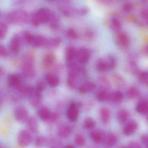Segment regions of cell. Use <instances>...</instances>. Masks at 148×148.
Returning <instances> with one entry per match:
<instances>
[{
    "label": "cell",
    "instance_id": "obj_57",
    "mask_svg": "<svg viewBox=\"0 0 148 148\" xmlns=\"http://www.w3.org/2000/svg\"><path fill=\"white\" fill-rule=\"evenodd\" d=\"M102 4L106 5H110L112 4L114 0H98Z\"/></svg>",
    "mask_w": 148,
    "mask_h": 148
},
{
    "label": "cell",
    "instance_id": "obj_41",
    "mask_svg": "<svg viewBox=\"0 0 148 148\" xmlns=\"http://www.w3.org/2000/svg\"><path fill=\"white\" fill-rule=\"evenodd\" d=\"M138 79L143 84L147 85L148 83V74L147 72H142L138 73Z\"/></svg>",
    "mask_w": 148,
    "mask_h": 148
},
{
    "label": "cell",
    "instance_id": "obj_43",
    "mask_svg": "<svg viewBox=\"0 0 148 148\" xmlns=\"http://www.w3.org/2000/svg\"><path fill=\"white\" fill-rule=\"evenodd\" d=\"M47 140L45 137L40 136L36 138L35 140V145L37 147H42L45 144Z\"/></svg>",
    "mask_w": 148,
    "mask_h": 148
},
{
    "label": "cell",
    "instance_id": "obj_24",
    "mask_svg": "<svg viewBox=\"0 0 148 148\" xmlns=\"http://www.w3.org/2000/svg\"><path fill=\"white\" fill-rule=\"evenodd\" d=\"M28 126L32 132L36 133L38 130L39 124L36 118L33 116L28 120Z\"/></svg>",
    "mask_w": 148,
    "mask_h": 148
},
{
    "label": "cell",
    "instance_id": "obj_2",
    "mask_svg": "<svg viewBox=\"0 0 148 148\" xmlns=\"http://www.w3.org/2000/svg\"><path fill=\"white\" fill-rule=\"evenodd\" d=\"M28 19L27 12L23 10H18L10 13L8 15L7 20L12 24H25Z\"/></svg>",
    "mask_w": 148,
    "mask_h": 148
},
{
    "label": "cell",
    "instance_id": "obj_3",
    "mask_svg": "<svg viewBox=\"0 0 148 148\" xmlns=\"http://www.w3.org/2000/svg\"><path fill=\"white\" fill-rule=\"evenodd\" d=\"M51 14L50 10L47 8L39 9L34 16L32 19L33 24L36 26H38L42 24L47 23L50 20Z\"/></svg>",
    "mask_w": 148,
    "mask_h": 148
},
{
    "label": "cell",
    "instance_id": "obj_18",
    "mask_svg": "<svg viewBox=\"0 0 148 148\" xmlns=\"http://www.w3.org/2000/svg\"><path fill=\"white\" fill-rule=\"evenodd\" d=\"M17 89L21 94L25 96H30L35 90L33 86L28 85H21Z\"/></svg>",
    "mask_w": 148,
    "mask_h": 148
},
{
    "label": "cell",
    "instance_id": "obj_21",
    "mask_svg": "<svg viewBox=\"0 0 148 148\" xmlns=\"http://www.w3.org/2000/svg\"><path fill=\"white\" fill-rule=\"evenodd\" d=\"M100 118L103 123H107L109 122L110 117V112L108 108L102 107L99 110Z\"/></svg>",
    "mask_w": 148,
    "mask_h": 148
},
{
    "label": "cell",
    "instance_id": "obj_40",
    "mask_svg": "<svg viewBox=\"0 0 148 148\" xmlns=\"http://www.w3.org/2000/svg\"><path fill=\"white\" fill-rule=\"evenodd\" d=\"M74 142L78 146H82L85 144V138L82 134H77L74 138Z\"/></svg>",
    "mask_w": 148,
    "mask_h": 148
},
{
    "label": "cell",
    "instance_id": "obj_17",
    "mask_svg": "<svg viewBox=\"0 0 148 148\" xmlns=\"http://www.w3.org/2000/svg\"><path fill=\"white\" fill-rule=\"evenodd\" d=\"M45 79L51 87H56L59 84V80L58 77L52 73H48L46 74Z\"/></svg>",
    "mask_w": 148,
    "mask_h": 148
},
{
    "label": "cell",
    "instance_id": "obj_34",
    "mask_svg": "<svg viewBox=\"0 0 148 148\" xmlns=\"http://www.w3.org/2000/svg\"><path fill=\"white\" fill-rule=\"evenodd\" d=\"M129 72L132 75H136L138 73L139 69L136 63L134 60H130L128 67Z\"/></svg>",
    "mask_w": 148,
    "mask_h": 148
},
{
    "label": "cell",
    "instance_id": "obj_32",
    "mask_svg": "<svg viewBox=\"0 0 148 148\" xmlns=\"http://www.w3.org/2000/svg\"><path fill=\"white\" fill-rule=\"evenodd\" d=\"M111 26L115 32H119L122 28V24L119 19L116 17L112 18L111 20Z\"/></svg>",
    "mask_w": 148,
    "mask_h": 148
},
{
    "label": "cell",
    "instance_id": "obj_7",
    "mask_svg": "<svg viewBox=\"0 0 148 148\" xmlns=\"http://www.w3.org/2000/svg\"><path fill=\"white\" fill-rule=\"evenodd\" d=\"M90 56V51L86 47H81L77 50L76 57L79 62L82 64H84L88 62Z\"/></svg>",
    "mask_w": 148,
    "mask_h": 148
},
{
    "label": "cell",
    "instance_id": "obj_23",
    "mask_svg": "<svg viewBox=\"0 0 148 148\" xmlns=\"http://www.w3.org/2000/svg\"><path fill=\"white\" fill-rule=\"evenodd\" d=\"M98 83L99 86L103 90H108L111 87V85L109 79L104 76H102L99 78Z\"/></svg>",
    "mask_w": 148,
    "mask_h": 148
},
{
    "label": "cell",
    "instance_id": "obj_1",
    "mask_svg": "<svg viewBox=\"0 0 148 148\" xmlns=\"http://www.w3.org/2000/svg\"><path fill=\"white\" fill-rule=\"evenodd\" d=\"M21 66L27 76L30 77H34V57L33 54L31 53L25 54L21 60Z\"/></svg>",
    "mask_w": 148,
    "mask_h": 148
},
{
    "label": "cell",
    "instance_id": "obj_8",
    "mask_svg": "<svg viewBox=\"0 0 148 148\" xmlns=\"http://www.w3.org/2000/svg\"><path fill=\"white\" fill-rule=\"evenodd\" d=\"M29 97V103L32 107L36 108L40 105L43 100L41 92L34 90Z\"/></svg>",
    "mask_w": 148,
    "mask_h": 148
},
{
    "label": "cell",
    "instance_id": "obj_46",
    "mask_svg": "<svg viewBox=\"0 0 148 148\" xmlns=\"http://www.w3.org/2000/svg\"><path fill=\"white\" fill-rule=\"evenodd\" d=\"M45 88L46 85L43 81L40 80L37 83V86H36L37 90L41 92L45 89Z\"/></svg>",
    "mask_w": 148,
    "mask_h": 148
},
{
    "label": "cell",
    "instance_id": "obj_54",
    "mask_svg": "<svg viewBox=\"0 0 148 148\" xmlns=\"http://www.w3.org/2000/svg\"><path fill=\"white\" fill-rule=\"evenodd\" d=\"M141 141L142 143L144 145H145L148 147V137L147 134H144L142 135L141 138Z\"/></svg>",
    "mask_w": 148,
    "mask_h": 148
},
{
    "label": "cell",
    "instance_id": "obj_6",
    "mask_svg": "<svg viewBox=\"0 0 148 148\" xmlns=\"http://www.w3.org/2000/svg\"><path fill=\"white\" fill-rule=\"evenodd\" d=\"M116 42L119 47L125 48L130 46V40L129 36L126 33L119 32L116 36Z\"/></svg>",
    "mask_w": 148,
    "mask_h": 148
},
{
    "label": "cell",
    "instance_id": "obj_22",
    "mask_svg": "<svg viewBox=\"0 0 148 148\" xmlns=\"http://www.w3.org/2000/svg\"><path fill=\"white\" fill-rule=\"evenodd\" d=\"M111 94L109 93L107 90H103L98 93L97 99L99 102H106L111 100Z\"/></svg>",
    "mask_w": 148,
    "mask_h": 148
},
{
    "label": "cell",
    "instance_id": "obj_42",
    "mask_svg": "<svg viewBox=\"0 0 148 148\" xmlns=\"http://www.w3.org/2000/svg\"><path fill=\"white\" fill-rule=\"evenodd\" d=\"M8 32V27L4 23H0V40L5 38Z\"/></svg>",
    "mask_w": 148,
    "mask_h": 148
},
{
    "label": "cell",
    "instance_id": "obj_52",
    "mask_svg": "<svg viewBox=\"0 0 148 148\" xmlns=\"http://www.w3.org/2000/svg\"><path fill=\"white\" fill-rule=\"evenodd\" d=\"M127 147H129V148H141V146L140 144L138 142H136V141H131V142H130V143L128 144Z\"/></svg>",
    "mask_w": 148,
    "mask_h": 148
},
{
    "label": "cell",
    "instance_id": "obj_9",
    "mask_svg": "<svg viewBox=\"0 0 148 148\" xmlns=\"http://www.w3.org/2000/svg\"><path fill=\"white\" fill-rule=\"evenodd\" d=\"M79 110L78 107L75 103L70 105L67 112V116L69 121L74 122L77 121L78 117Z\"/></svg>",
    "mask_w": 148,
    "mask_h": 148
},
{
    "label": "cell",
    "instance_id": "obj_28",
    "mask_svg": "<svg viewBox=\"0 0 148 148\" xmlns=\"http://www.w3.org/2000/svg\"><path fill=\"white\" fill-rule=\"evenodd\" d=\"M148 103L146 101H140L137 104L136 107V110L140 114H146L148 112Z\"/></svg>",
    "mask_w": 148,
    "mask_h": 148
},
{
    "label": "cell",
    "instance_id": "obj_5",
    "mask_svg": "<svg viewBox=\"0 0 148 148\" xmlns=\"http://www.w3.org/2000/svg\"><path fill=\"white\" fill-rule=\"evenodd\" d=\"M14 115L16 120L21 123H25L29 119L28 111L23 106L17 107L14 110Z\"/></svg>",
    "mask_w": 148,
    "mask_h": 148
},
{
    "label": "cell",
    "instance_id": "obj_13",
    "mask_svg": "<svg viewBox=\"0 0 148 148\" xmlns=\"http://www.w3.org/2000/svg\"><path fill=\"white\" fill-rule=\"evenodd\" d=\"M72 130L71 127L67 124H62L59 126L58 130V136L62 138H66L68 137L71 133Z\"/></svg>",
    "mask_w": 148,
    "mask_h": 148
},
{
    "label": "cell",
    "instance_id": "obj_49",
    "mask_svg": "<svg viewBox=\"0 0 148 148\" xmlns=\"http://www.w3.org/2000/svg\"><path fill=\"white\" fill-rule=\"evenodd\" d=\"M50 145H52V147H59V145L61 144L60 141L58 139H56V138H52L50 140Z\"/></svg>",
    "mask_w": 148,
    "mask_h": 148
},
{
    "label": "cell",
    "instance_id": "obj_35",
    "mask_svg": "<svg viewBox=\"0 0 148 148\" xmlns=\"http://www.w3.org/2000/svg\"><path fill=\"white\" fill-rule=\"evenodd\" d=\"M116 136L112 133H109L106 138V144L107 146H112L116 143Z\"/></svg>",
    "mask_w": 148,
    "mask_h": 148
},
{
    "label": "cell",
    "instance_id": "obj_56",
    "mask_svg": "<svg viewBox=\"0 0 148 148\" xmlns=\"http://www.w3.org/2000/svg\"><path fill=\"white\" fill-rule=\"evenodd\" d=\"M141 15L142 18L145 20H147L148 18V10L146 8H143L141 11Z\"/></svg>",
    "mask_w": 148,
    "mask_h": 148
},
{
    "label": "cell",
    "instance_id": "obj_4",
    "mask_svg": "<svg viewBox=\"0 0 148 148\" xmlns=\"http://www.w3.org/2000/svg\"><path fill=\"white\" fill-rule=\"evenodd\" d=\"M32 140L31 133L26 130H22L19 133L18 137V143L20 146L25 147L29 145Z\"/></svg>",
    "mask_w": 148,
    "mask_h": 148
},
{
    "label": "cell",
    "instance_id": "obj_30",
    "mask_svg": "<svg viewBox=\"0 0 148 148\" xmlns=\"http://www.w3.org/2000/svg\"><path fill=\"white\" fill-rule=\"evenodd\" d=\"M95 68L99 72H104L106 71L107 67L105 60L102 58L98 60L95 64Z\"/></svg>",
    "mask_w": 148,
    "mask_h": 148
},
{
    "label": "cell",
    "instance_id": "obj_33",
    "mask_svg": "<svg viewBox=\"0 0 148 148\" xmlns=\"http://www.w3.org/2000/svg\"><path fill=\"white\" fill-rule=\"evenodd\" d=\"M140 92L136 86H130L127 91V95L130 98H136L140 95Z\"/></svg>",
    "mask_w": 148,
    "mask_h": 148
},
{
    "label": "cell",
    "instance_id": "obj_55",
    "mask_svg": "<svg viewBox=\"0 0 148 148\" xmlns=\"http://www.w3.org/2000/svg\"><path fill=\"white\" fill-rule=\"evenodd\" d=\"M79 91L80 93L84 94V93H87L88 92V90H87V87L85 84H84L80 85L79 87Z\"/></svg>",
    "mask_w": 148,
    "mask_h": 148
},
{
    "label": "cell",
    "instance_id": "obj_61",
    "mask_svg": "<svg viewBox=\"0 0 148 148\" xmlns=\"http://www.w3.org/2000/svg\"><path fill=\"white\" fill-rule=\"evenodd\" d=\"M47 1H55V0H47Z\"/></svg>",
    "mask_w": 148,
    "mask_h": 148
},
{
    "label": "cell",
    "instance_id": "obj_47",
    "mask_svg": "<svg viewBox=\"0 0 148 148\" xmlns=\"http://www.w3.org/2000/svg\"><path fill=\"white\" fill-rule=\"evenodd\" d=\"M34 36L28 32H26L25 34V38L28 44L32 45L34 39Z\"/></svg>",
    "mask_w": 148,
    "mask_h": 148
},
{
    "label": "cell",
    "instance_id": "obj_15",
    "mask_svg": "<svg viewBox=\"0 0 148 148\" xmlns=\"http://www.w3.org/2000/svg\"><path fill=\"white\" fill-rule=\"evenodd\" d=\"M138 125L137 122L132 121L129 122L124 129V133L126 136H130L136 132L137 129Z\"/></svg>",
    "mask_w": 148,
    "mask_h": 148
},
{
    "label": "cell",
    "instance_id": "obj_44",
    "mask_svg": "<svg viewBox=\"0 0 148 148\" xmlns=\"http://www.w3.org/2000/svg\"><path fill=\"white\" fill-rule=\"evenodd\" d=\"M134 6L132 3L127 2L123 5V10L125 12L130 13L133 11Z\"/></svg>",
    "mask_w": 148,
    "mask_h": 148
},
{
    "label": "cell",
    "instance_id": "obj_38",
    "mask_svg": "<svg viewBox=\"0 0 148 148\" xmlns=\"http://www.w3.org/2000/svg\"><path fill=\"white\" fill-rule=\"evenodd\" d=\"M123 92L120 91H116L113 92L111 96V100H113L114 102L118 103L123 99Z\"/></svg>",
    "mask_w": 148,
    "mask_h": 148
},
{
    "label": "cell",
    "instance_id": "obj_19",
    "mask_svg": "<svg viewBox=\"0 0 148 148\" xmlns=\"http://www.w3.org/2000/svg\"><path fill=\"white\" fill-rule=\"evenodd\" d=\"M78 76L79 74H76V73H68L66 83H67V85L70 88L73 89L76 87L77 83Z\"/></svg>",
    "mask_w": 148,
    "mask_h": 148
},
{
    "label": "cell",
    "instance_id": "obj_36",
    "mask_svg": "<svg viewBox=\"0 0 148 148\" xmlns=\"http://www.w3.org/2000/svg\"><path fill=\"white\" fill-rule=\"evenodd\" d=\"M66 35L68 38L72 40H76L78 38V33L76 30L73 28L67 29L66 32Z\"/></svg>",
    "mask_w": 148,
    "mask_h": 148
},
{
    "label": "cell",
    "instance_id": "obj_12",
    "mask_svg": "<svg viewBox=\"0 0 148 148\" xmlns=\"http://www.w3.org/2000/svg\"><path fill=\"white\" fill-rule=\"evenodd\" d=\"M61 42L62 40L59 37L53 38L49 39H47L44 47L48 49H56L60 45Z\"/></svg>",
    "mask_w": 148,
    "mask_h": 148
},
{
    "label": "cell",
    "instance_id": "obj_59",
    "mask_svg": "<svg viewBox=\"0 0 148 148\" xmlns=\"http://www.w3.org/2000/svg\"><path fill=\"white\" fill-rule=\"evenodd\" d=\"M143 53L145 55H147V54H148V47H147V46L145 47L144 48Z\"/></svg>",
    "mask_w": 148,
    "mask_h": 148
},
{
    "label": "cell",
    "instance_id": "obj_14",
    "mask_svg": "<svg viewBox=\"0 0 148 148\" xmlns=\"http://www.w3.org/2000/svg\"><path fill=\"white\" fill-rule=\"evenodd\" d=\"M8 83L10 87L17 89L21 85V80L17 75L14 74H10L8 78Z\"/></svg>",
    "mask_w": 148,
    "mask_h": 148
},
{
    "label": "cell",
    "instance_id": "obj_39",
    "mask_svg": "<svg viewBox=\"0 0 148 148\" xmlns=\"http://www.w3.org/2000/svg\"><path fill=\"white\" fill-rule=\"evenodd\" d=\"M84 125L85 129L90 130L95 127L96 123L91 118L87 117L84 121Z\"/></svg>",
    "mask_w": 148,
    "mask_h": 148
},
{
    "label": "cell",
    "instance_id": "obj_11",
    "mask_svg": "<svg viewBox=\"0 0 148 148\" xmlns=\"http://www.w3.org/2000/svg\"><path fill=\"white\" fill-rule=\"evenodd\" d=\"M21 40L18 35H15L11 40L10 44V49L14 54H18L20 50Z\"/></svg>",
    "mask_w": 148,
    "mask_h": 148
},
{
    "label": "cell",
    "instance_id": "obj_29",
    "mask_svg": "<svg viewBox=\"0 0 148 148\" xmlns=\"http://www.w3.org/2000/svg\"><path fill=\"white\" fill-rule=\"evenodd\" d=\"M129 117V113L125 110H120L119 111L117 114V118L119 123H125Z\"/></svg>",
    "mask_w": 148,
    "mask_h": 148
},
{
    "label": "cell",
    "instance_id": "obj_53",
    "mask_svg": "<svg viewBox=\"0 0 148 148\" xmlns=\"http://www.w3.org/2000/svg\"><path fill=\"white\" fill-rule=\"evenodd\" d=\"M89 10L86 8H82L77 10V13L80 15H85L88 14Z\"/></svg>",
    "mask_w": 148,
    "mask_h": 148
},
{
    "label": "cell",
    "instance_id": "obj_20",
    "mask_svg": "<svg viewBox=\"0 0 148 148\" xmlns=\"http://www.w3.org/2000/svg\"><path fill=\"white\" fill-rule=\"evenodd\" d=\"M77 50L73 46H70L66 48L65 52V57L66 60L69 62L72 61L76 56Z\"/></svg>",
    "mask_w": 148,
    "mask_h": 148
},
{
    "label": "cell",
    "instance_id": "obj_58",
    "mask_svg": "<svg viewBox=\"0 0 148 148\" xmlns=\"http://www.w3.org/2000/svg\"><path fill=\"white\" fill-rule=\"evenodd\" d=\"M5 73V70L2 67L0 66V77L3 76Z\"/></svg>",
    "mask_w": 148,
    "mask_h": 148
},
{
    "label": "cell",
    "instance_id": "obj_25",
    "mask_svg": "<svg viewBox=\"0 0 148 148\" xmlns=\"http://www.w3.org/2000/svg\"><path fill=\"white\" fill-rule=\"evenodd\" d=\"M47 39L41 35L34 36L32 45L35 47H40L44 46Z\"/></svg>",
    "mask_w": 148,
    "mask_h": 148
},
{
    "label": "cell",
    "instance_id": "obj_37",
    "mask_svg": "<svg viewBox=\"0 0 148 148\" xmlns=\"http://www.w3.org/2000/svg\"><path fill=\"white\" fill-rule=\"evenodd\" d=\"M50 26L52 29H58L59 26V19L56 15H51L50 18Z\"/></svg>",
    "mask_w": 148,
    "mask_h": 148
},
{
    "label": "cell",
    "instance_id": "obj_51",
    "mask_svg": "<svg viewBox=\"0 0 148 148\" xmlns=\"http://www.w3.org/2000/svg\"><path fill=\"white\" fill-rule=\"evenodd\" d=\"M85 84L87 87L88 92L92 91L96 89V85L93 82H89Z\"/></svg>",
    "mask_w": 148,
    "mask_h": 148
},
{
    "label": "cell",
    "instance_id": "obj_50",
    "mask_svg": "<svg viewBox=\"0 0 148 148\" xmlns=\"http://www.w3.org/2000/svg\"><path fill=\"white\" fill-rule=\"evenodd\" d=\"M58 118L59 116L57 113L56 112L51 113L48 121H50L51 123H55L58 119Z\"/></svg>",
    "mask_w": 148,
    "mask_h": 148
},
{
    "label": "cell",
    "instance_id": "obj_26",
    "mask_svg": "<svg viewBox=\"0 0 148 148\" xmlns=\"http://www.w3.org/2000/svg\"><path fill=\"white\" fill-rule=\"evenodd\" d=\"M105 60L106 63L107 70L111 71L115 68L116 65L117 61L114 56L109 55V56H107L106 59Z\"/></svg>",
    "mask_w": 148,
    "mask_h": 148
},
{
    "label": "cell",
    "instance_id": "obj_60",
    "mask_svg": "<svg viewBox=\"0 0 148 148\" xmlns=\"http://www.w3.org/2000/svg\"><path fill=\"white\" fill-rule=\"evenodd\" d=\"M65 147L66 148H74V146H73V145H66L65 146Z\"/></svg>",
    "mask_w": 148,
    "mask_h": 148
},
{
    "label": "cell",
    "instance_id": "obj_16",
    "mask_svg": "<svg viewBox=\"0 0 148 148\" xmlns=\"http://www.w3.org/2000/svg\"><path fill=\"white\" fill-rule=\"evenodd\" d=\"M113 83L118 88L123 89L126 86V82L124 79L117 73H114L112 76Z\"/></svg>",
    "mask_w": 148,
    "mask_h": 148
},
{
    "label": "cell",
    "instance_id": "obj_27",
    "mask_svg": "<svg viewBox=\"0 0 148 148\" xmlns=\"http://www.w3.org/2000/svg\"><path fill=\"white\" fill-rule=\"evenodd\" d=\"M51 113L50 111L47 107H43L39 110L38 115L41 120L47 121L49 120Z\"/></svg>",
    "mask_w": 148,
    "mask_h": 148
},
{
    "label": "cell",
    "instance_id": "obj_31",
    "mask_svg": "<svg viewBox=\"0 0 148 148\" xmlns=\"http://www.w3.org/2000/svg\"><path fill=\"white\" fill-rule=\"evenodd\" d=\"M92 140L96 143H100L103 142V137L102 133L98 131L92 132L90 133Z\"/></svg>",
    "mask_w": 148,
    "mask_h": 148
},
{
    "label": "cell",
    "instance_id": "obj_48",
    "mask_svg": "<svg viewBox=\"0 0 148 148\" xmlns=\"http://www.w3.org/2000/svg\"><path fill=\"white\" fill-rule=\"evenodd\" d=\"M8 55V52L6 48L3 45H0V56L6 58Z\"/></svg>",
    "mask_w": 148,
    "mask_h": 148
},
{
    "label": "cell",
    "instance_id": "obj_45",
    "mask_svg": "<svg viewBox=\"0 0 148 148\" xmlns=\"http://www.w3.org/2000/svg\"><path fill=\"white\" fill-rule=\"evenodd\" d=\"M94 32L90 29H87L84 33V37L87 40H91L94 37Z\"/></svg>",
    "mask_w": 148,
    "mask_h": 148
},
{
    "label": "cell",
    "instance_id": "obj_10",
    "mask_svg": "<svg viewBox=\"0 0 148 148\" xmlns=\"http://www.w3.org/2000/svg\"><path fill=\"white\" fill-rule=\"evenodd\" d=\"M56 59L55 55L52 53H47L43 58L42 65L44 68L49 69L52 66Z\"/></svg>",
    "mask_w": 148,
    "mask_h": 148
}]
</instances>
